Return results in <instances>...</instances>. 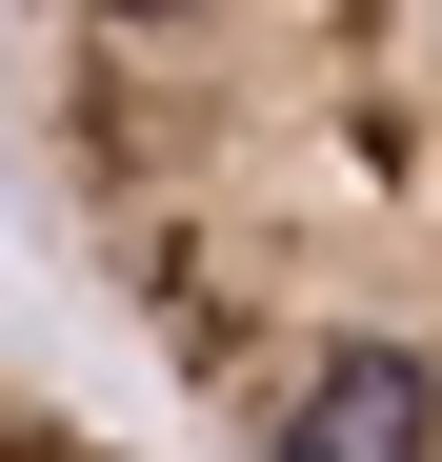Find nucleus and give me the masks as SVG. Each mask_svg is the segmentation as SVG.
Instances as JSON below:
<instances>
[{"mask_svg": "<svg viewBox=\"0 0 442 462\" xmlns=\"http://www.w3.org/2000/svg\"><path fill=\"white\" fill-rule=\"evenodd\" d=\"M0 462H141V442H121V422H81L60 382H21V362H0Z\"/></svg>", "mask_w": 442, "mask_h": 462, "instance_id": "nucleus-2", "label": "nucleus"}, {"mask_svg": "<svg viewBox=\"0 0 442 462\" xmlns=\"http://www.w3.org/2000/svg\"><path fill=\"white\" fill-rule=\"evenodd\" d=\"M0 81L221 462H442V0H21Z\"/></svg>", "mask_w": 442, "mask_h": 462, "instance_id": "nucleus-1", "label": "nucleus"}]
</instances>
